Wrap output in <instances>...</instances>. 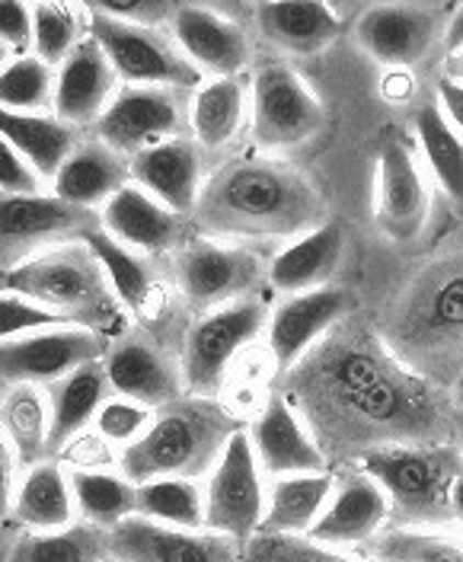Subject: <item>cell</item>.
Instances as JSON below:
<instances>
[{
  "label": "cell",
  "instance_id": "obj_33",
  "mask_svg": "<svg viewBox=\"0 0 463 562\" xmlns=\"http://www.w3.org/2000/svg\"><path fill=\"white\" fill-rule=\"evenodd\" d=\"M336 473H297L279 476L269 483L266 492V518L259 533H279V537H307L320 521L323 508L332 495Z\"/></svg>",
  "mask_w": 463,
  "mask_h": 562
},
{
  "label": "cell",
  "instance_id": "obj_11",
  "mask_svg": "<svg viewBox=\"0 0 463 562\" xmlns=\"http://www.w3.org/2000/svg\"><path fill=\"white\" fill-rule=\"evenodd\" d=\"M454 7L444 3H377L355 20L358 48L381 68H422L444 45V30Z\"/></svg>",
  "mask_w": 463,
  "mask_h": 562
},
{
  "label": "cell",
  "instance_id": "obj_3",
  "mask_svg": "<svg viewBox=\"0 0 463 562\" xmlns=\"http://www.w3.org/2000/svg\"><path fill=\"white\" fill-rule=\"evenodd\" d=\"M374 323L406 368L431 384H451L463 371V240L403 276Z\"/></svg>",
  "mask_w": 463,
  "mask_h": 562
},
{
  "label": "cell",
  "instance_id": "obj_21",
  "mask_svg": "<svg viewBox=\"0 0 463 562\" xmlns=\"http://www.w3.org/2000/svg\"><path fill=\"white\" fill-rule=\"evenodd\" d=\"M387 525H391L387 495L368 473L352 467V470L336 473L332 495L323 508L320 521L314 525L307 537L320 547H329V550L358 553Z\"/></svg>",
  "mask_w": 463,
  "mask_h": 562
},
{
  "label": "cell",
  "instance_id": "obj_26",
  "mask_svg": "<svg viewBox=\"0 0 463 562\" xmlns=\"http://www.w3.org/2000/svg\"><path fill=\"white\" fill-rule=\"evenodd\" d=\"M83 246L93 252V259L100 262L103 276H106L109 288L115 294V301L122 304V311L142 323L157 319L167 301V281L160 279L157 266L150 256H142L118 240H112L103 227H93Z\"/></svg>",
  "mask_w": 463,
  "mask_h": 562
},
{
  "label": "cell",
  "instance_id": "obj_10",
  "mask_svg": "<svg viewBox=\"0 0 463 562\" xmlns=\"http://www.w3.org/2000/svg\"><path fill=\"white\" fill-rule=\"evenodd\" d=\"M326 109L291 65H262L250 80V132L256 147L279 157L320 135Z\"/></svg>",
  "mask_w": 463,
  "mask_h": 562
},
{
  "label": "cell",
  "instance_id": "obj_52",
  "mask_svg": "<svg viewBox=\"0 0 463 562\" xmlns=\"http://www.w3.org/2000/svg\"><path fill=\"white\" fill-rule=\"evenodd\" d=\"M458 48H463V3L451 10V20H448V30H444V45H441V52L451 55V52H458Z\"/></svg>",
  "mask_w": 463,
  "mask_h": 562
},
{
  "label": "cell",
  "instance_id": "obj_44",
  "mask_svg": "<svg viewBox=\"0 0 463 562\" xmlns=\"http://www.w3.org/2000/svg\"><path fill=\"white\" fill-rule=\"evenodd\" d=\"M247 562H368L355 553L329 550L314 543L310 537H279V533H256L244 547Z\"/></svg>",
  "mask_w": 463,
  "mask_h": 562
},
{
  "label": "cell",
  "instance_id": "obj_47",
  "mask_svg": "<svg viewBox=\"0 0 463 562\" xmlns=\"http://www.w3.org/2000/svg\"><path fill=\"white\" fill-rule=\"evenodd\" d=\"M45 182L20 157V150L0 135V195H38Z\"/></svg>",
  "mask_w": 463,
  "mask_h": 562
},
{
  "label": "cell",
  "instance_id": "obj_28",
  "mask_svg": "<svg viewBox=\"0 0 463 562\" xmlns=\"http://www.w3.org/2000/svg\"><path fill=\"white\" fill-rule=\"evenodd\" d=\"M128 182H132V173L122 154H115L100 138H80L71 157L52 179V195L74 209L100 214L109 199L122 192Z\"/></svg>",
  "mask_w": 463,
  "mask_h": 562
},
{
  "label": "cell",
  "instance_id": "obj_42",
  "mask_svg": "<svg viewBox=\"0 0 463 562\" xmlns=\"http://www.w3.org/2000/svg\"><path fill=\"white\" fill-rule=\"evenodd\" d=\"M55 100V68L36 55L10 58L0 68V109L7 112H52Z\"/></svg>",
  "mask_w": 463,
  "mask_h": 562
},
{
  "label": "cell",
  "instance_id": "obj_36",
  "mask_svg": "<svg viewBox=\"0 0 463 562\" xmlns=\"http://www.w3.org/2000/svg\"><path fill=\"white\" fill-rule=\"evenodd\" d=\"M0 435L20 470L52 457V413L42 386H13L0 393Z\"/></svg>",
  "mask_w": 463,
  "mask_h": 562
},
{
  "label": "cell",
  "instance_id": "obj_29",
  "mask_svg": "<svg viewBox=\"0 0 463 562\" xmlns=\"http://www.w3.org/2000/svg\"><path fill=\"white\" fill-rule=\"evenodd\" d=\"M252 23L279 52L310 58L339 38L346 20L329 3H259L252 7Z\"/></svg>",
  "mask_w": 463,
  "mask_h": 562
},
{
  "label": "cell",
  "instance_id": "obj_57",
  "mask_svg": "<svg viewBox=\"0 0 463 562\" xmlns=\"http://www.w3.org/2000/svg\"><path fill=\"white\" fill-rule=\"evenodd\" d=\"M103 562H118V560H115V557H106V560H103Z\"/></svg>",
  "mask_w": 463,
  "mask_h": 562
},
{
  "label": "cell",
  "instance_id": "obj_4",
  "mask_svg": "<svg viewBox=\"0 0 463 562\" xmlns=\"http://www.w3.org/2000/svg\"><path fill=\"white\" fill-rule=\"evenodd\" d=\"M244 428V416L224 400L185 393L177 403L154 413L142 441L118 454V470L135 486L150 480L202 483L230 445V438Z\"/></svg>",
  "mask_w": 463,
  "mask_h": 562
},
{
  "label": "cell",
  "instance_id": "obj_46",
  "mask_svg": "<svg viewBox=\"0 0 463 562\" xmlns=\"http://www.w3.org/2000/svg\"><path fill=\"white\" fill-rule=\"evenodd\" d=\"M0 45L10 58L33 55V7L0 0Z\"/></svg>",
  "mask_w": 463,
  "mask_h": 562
},
{
  "label": "cell",
  "instance_id": "obj_24",
  "mask_svg": "<svg viewBox=\"0 0 463 562\" xmlns=\"http://www.w3.org/2000/svg\"><path fill=\"white\" fill-rule=\"evenodd\" d=\"M122 80L109 65L106 52L93 35H87L71 55L55 68L52 112L71 128H93L109 103L115 100Z\"/></svg>",
  "mask_w": 463,
  "mask_h": 562
},
{
  "label": "cell",
  "instance_id": "obj_9",
  "mask_svg": "<svg viewBox=\"0 0 463 562\" xmlns=\"http://www.w3.org/2000/svg\"><path fill=\"white\" fill-rule=\"evenodd\" d=\"M90 10V35L106 52L109 65L118 74L122 87H163L192 93L205 83V77L185 61L170 30L135 26L118 16H109L97 7Z\"/></svg>",
  "mask_w": 463,
  "mask_h": 562
},
{
  "label": "cell",
  "instance_id": "obj_20",
  "mask_svg": "<svg viewBox=\"0 0 463 562\" xmlns=\"http://www.w3.org/2000/svg\"><path fill=\"white\" fill-rule=\"evenodd\" d=\"M109 557L118 562H247L244 543L224 533L163 527L138 515L109 530Z\"/></svg>",
  "mask_w": 463,
  "mask_h": 562
},
{
  "label": "cell",
  "instance_id": "obj_38",
  "mask_svg": "<svg viewBox=\"0 0 463 562\" xmlns=\"http://www.w3.org/2000/svg\"><path fill=\"white\" fill-rule=\"evenodd\" d=\"M368 562H463L458 527H384L358 550Z\"/></svg>",
  "mask_w": 463,
  "mask_h": 562
},
{
  "label": "cell",
  "instance_id": "obj_23",
  "mask_svg": "<svg viewBox=\"0 0 463 562\" xmlns=\"http://www.w3.org/2000/svg\"><path fill=\"white\" fill-rule=\"evenodd\" d=\"M100 227L112 240L142 256H173L195 237L189 217H179L170 209H163L135 182H128L103 205Z\"/></svg>",
  "mask_w": 463,
  "mask_h": 562
},
{
  "label": "cell",
  "instance_id": "obj_31",
  "mask_svg": "<svg viewBox=\"0 0 463 562\" xmlns=\"http://www.w3.org/2000/svg\"><path fill=\"white\" fill-rule=\"evenodd\" d=\"M10 521L26 527V533L61 530V527H71L77 521L71 473L58 457H48L42 463L20 470Z\"/></svg>",
  "mask_w": 463,
  "mask_h": 562
},
{
  "label": "cell",
  "instance_id": "obj_15",
  "mask_svg": "<svg viewBox=\"0 0 463 562\" xmlns=\"http://www.w3.org/2000/svg\"><path fill=\"white\" fill-rule=\"evenodd\" d=\"M374 221L381 234L399 246L416 244L431 221V186L413 140L391 135L377 154Z\"/></svg>",
  "mask_w": 463,
  "mask_h": 562
},
{
  "label": "cell",
  "instance_id": "obj_48",
  "mask_svg": "<svg viewBox=\"0 0 463 562\" xmlns=\"http://www.w3.org/2000/svg\"><path fill=\"white\" fill-rule=\"evenodd\" d=\"M97 10H103L109 16H118L125 23H135V26L170 30L177 7L173 3H144V0H103V3H97Z\"/></svg>",
  "mask_w": 463,
  "mask_h": 562
},
{
  "label": "cell",
  "instance_id": "obj_53",
  "mask_svg": "<svg viewBox=\"0 0 463 562\" xmlns=\"http://www.w3.org/2000/svg\"><path fill=\"white\" fill-rule=\"evenodd\" d=\"M451 515H454V527L463 533V473L454 483V492H451Z\"/></svg>",
  "mask_w": 463,
  "mask_h": 562
},
{
  "label": "cell",
  "instance_id": "obj_17",
  "mask_svg": "<svg viewBox=\"0 0 463 562\" xmlns=\"http://www.w3.org/2000/svg\"><path fill=\"white\" fill-rule=\"evenodd\" d=\"M355 311L358 297L342 284H326L317 291L282 297L269 311V323L262 333L275 378L287 374L307 351Z\"/></svg>",
  "mask_w": 463,
  "mask_h": 562
},
{
  "label": "cell",
  "instance_id": "obj_12",
  "mask_svg": "<svg viewBox=\"0 0 463 562\" xmlns=\"http://www.w3.org/2000/svg\"><path fill=\"white\" fill-rule=\"evenodd\" d=\"M109 349L106 336L87 326H48L16 339L0 342V393L13 386H42L48 390L71 371L103 361Z\"/></svg>",
  "mask_w": 463,
  "mask_h": 562
},
{
  "label": "cell",
  "instance_id": "obj_54",
  "mask_svg": "<svg viewBox=\"0 0 463 562\" xmlns=\"http://www.w3.org/2000/svg\"><path fill=\"white\" fill-rule=\"evenodd\" d=\"M448 396H451V406L454 413H463V371L448 384Z\"/></svg>",
  "mask_w": 463,
  "mask_h": 562
},
{
  "label": "cell",
  "instance_id": "obj_18",
  "mask_svg": "<svg viewBox=\"0 0 463 562\" xmlns=\"http://www.w3.org/2000/svg\"><path fill=\"white\" fill-rule=\"evenodd\" d=\"M103 371L115 396L142 403L154 413L185 396L179 355L163 349L150 336L122 333L118 339H112L103 355Z\"/></svg>",
  "mask_w": 463,
  "mask_h": 562
},
{
  "label": "cell",
  "instance_id": "obj_56",
  "mask_svg": "<svg viewBox=\"0 0 463 562\" xmlns=\"http://www.w3.org/2000/svg\"><path fill=\"white\" fill-rule=\"evenodd\" d=\"M7 61H10V55H7V48H3V45H0V68H3V65H7Z\"/></svg>",
  "mask_w": 463,
  "mask_h": 562
},
{
  "label": "cell",
  "instance_id": "obj_5",
  "mask_svg": "<svg viewBox=\"0 0 463 562\" xmlns=\"http://www.w3.org/2000/svg\"><path fill=\"white\" fill-rule=\"evenodd\" d=\"M0 291L20 294L65 323L106 336L109 342L125 329L128 314L115 301L100 262L83 240L42 249L10 269H0Z\"/></svg>",
  "mask_w": 463,
  "mask_h": 562
},
{
  "label": "cell",
  "instance_id": "obj_2",
  "mask_svg": "<svg viewBox=\"0 0 463 562\" xmlns=\"http://www.w3.org/2000/svg\"><path fill=\"white\" fill-rule=\"evenodd\" d=\"M192 231L224 244L285 246L326 224L317 182L279 157H240L205 179Z\"/></svg>",
  "mask_w": 463,
  "mask_h": 562
},
{
  "label": "cell",
  "instance_id": "obj_14",
  "mask_svg": "<svg viewBox=\"0 0 463 562\" xmlns=\"http://www.w3.org/2000/svg\"><path fill=\"white\" fill-rule=\"evenodd\" d=\"M205 527L237 543H250L266 518V476L256 463L247 428L230 438L205 476Z\"/></svg>",
  "mask_w": 463,
  "mask_h": 562
},
{
  "label": "cell",
  "instance_id": "obj_45",
  "mask_svg": "<svg viewBox=\"0 0 463 562\" xmlns=\"http://www.w3.org/2000/svg\"><path fill=\"white\" fill-rule=\"evenodd\" d=\"M65 319L55 314H48L45 307H38L33 301L0 291V342L36 333V329H48V326H61Z\"/></svg>",
  "mask_w": 463,
  "mask_h": 562
},
{
  "label": "cell",
  "instance_id": "obj_8",
  "mask_svg": "<svg viewBox=\"0 0 463 562\" xmlns=\"http://www.w3.org/2000/svg\"><path fill=\"white\" fill-rule=\"evenodd\" d=\"M170 259L173 288L195 316L256 297L269 269V259L256 246L224 244L199 234Z\"/></svg>",
  "mask_w": 463,
  "mask_h": 562
},
{
  "label": "cell",
  "instance_id": "obj_7",
  "mask_svg": "<svg viewBox=\"0 0 463 562\" xmlns=\"http://www.w3.org/2000/svg\"><path fill=\"white\" fill-rule=\"evenodd\" d=\"M266 323H269V307L259 297H247L195 316L185 326L179 346L185 393L224 400V386L237 358L262 339Z\"/></svg>",
  "mask_w": 463,
  "mask_h": 562
},
{
  "label": "cell",
  "instance_id": "obj_37",
  "mask_svg": "<svg viewBox=\"0 0 463 562\" xmlns=\"http://www.w3.org/2000/svg\"><path fill=\"white\" fill-rule=\"evenodd\" d=\"M77 521L112 530L138 515V486L122 470H68Z\"/></svg>",
  "mask_w": 463,
  "mask_h": 562
},
{
  "label": "cell",
  "instance_id": "obj_39",
  "mask_svg": "<svg viewBox=\"0 0 463 562\" xmlns=\"http://www.w3.org/2000/svg\"><path fill=\"white\" fill-rule=\"evenodd\" d=\"M106 557L109 530L74 521L61 530H38L16 537L7 562H103Z\"/></svg>",
  "mask_w": 463,
  "mask_h": 562
},
{
  "label": "cell",
  "instance_id": "obj_16",
  "mask_svg": "<svg viewBox=\"0 0 463 562\" xmlns=\"http://www.w3.org/2000/svg\"><path fill=\"white\" fill-rule=\"evenodd\" d=\"M93 227H100L97 211L74 209L52 192L0 195V269L52 246L80 244Z\"/></svg>",
  "mask_w": 463,
  "mask_h": 562
},
{
  "label": "cell",
  "instance_id": "obj_19",
  "mask_svg": "<svg viewBox=\"0 0 463 562\" xmlns=\"http://www.w3.org/2000/svg\"><path fill=\"white\" fill-rule=\"evenodd\" d=\"M170 35L179 52L185 55V61L205 80L244 77V70L250 68V35L244 23L227 10L195 7V3L177 7L170 20Z\"/></svg>",
  "mask_w": 463,
  "mask_h": 562
},
{
  "label": "cell",
  "instance_id": "obj_27",
  "mask_svg": "<svg viewBox=\"0 0 463 562\" xmlns=\"http://www.w3.org/2000/svg\"><path fill=\"white\" fill-rule=\"evenodd\" d=\"M342 256H346V231L326 221L317 231L279 246L269 256L266 284L282 297L317 291V288L332 284L342 266Z\"/></svg>",
  "mask_w": 463,
  "mask_h": 562
},
{
  "label": "cell",
  "instance_id": "obj_40",
  "mask_svg": "<svg viewBox=\"0 0 463 562\" xmlns=\"http://www.w3.org/2000/svg\"><path fill=\"white\" fill-rule=\"evenodd\" d=\"M138 518L154 525L202 530L205 486L199 480H150L138 486Z\"/></svg>",
  "mask_w": 463,
  "mask_h": 562
},
{
  "label": "cell",
  "instance_id": "obj_49",
  "mask_svg": "<svg viewBox=\"0 0 463 562\" xmlns=\"http://www.w3.org/2000/svg\"><path fill=\"white\" fill-rule=\"evenodd\" d=\"M16 483H20V463L10 451V445L0 435V530L10 525L13 515V495H16Z\"/></svg>",
  "mask_w": 463,
  "mask_h": 562
},
{
  "label": "cell",
  "instance_id": "obj_25",
  "mask_svg": "<svg viewBox=\"0 0 463 562\" xmlns=\"http://www.w3.org/2000/svg\"><path fill=\"white\" fill-rule=\"evenodd\" d=\"M132 182L179 217H192L205 189V154L192 138L157 144L128 160Z\"/></svg>",
  "mask_w": 463,
  "mask_h": 562
},
{
  "label": "cell",
  "instance_id": "obj_1",
  "mask_svg": "<svg viewBox=\"0 0 463 562\" xmlns=\"http://www.w3.org/2000/svg\"><path fill=\"white\" fill-rule=\"evenodd\" d=\"M279 393L307 425L329 467L393 445L451 441L448 386L406 368L384 342L374 316H346L287 374Z\"/></svg>",
  "mask_w": 463,
  "mask_h": 562
},
{
  "label": "cell",
  "instance_id": "obj_41",
  "mask_svg": "<svg viewBox=\"0 0 463 562\" xmlns=\"http://www.w3.org/2000/svg\"><path fill=\"white\" fill-rule=\"evenodd\" d=\"M90 35V10L71 3L33 7V55L48 68H58Z\"/></svg>",
  "mask_w": 463,
  "mask_h": 562
},
{
  "label": "cell",
  "instance_id": "obj_55",
  "mask_svg": "<svg viewBox=\"0 0 463 562\" xmlns=\"http://www.w3.org/2000/svg\"><path fill=\"white\" fill-rule=\"evenodd\" d=\"M451 441H454V448H458L463 457V413H454V422H451Z\"/></svg>",
  "mask_w": 463,
  "mask_h": 562
},
{
  "label": "cell",
  "instance_id": "obj_22",
  "mask_svg": "<svg viewBox=\"0 0 463 562\" xmlns=\"http://www.w3.org/2000/svg\"><path fill=\"white\" fill-rule=\"evenodd\" d=\"M247 438H250L262 476L269 480L329 470L314 435L307 431V425L291 409V403L279 390L269 393L266 403L256 409L252 422H247Z\"/></svg>",
  "mask_w": 463,
  "mask_h": 562
},
{
  "label": "cell",
  "instance_id": "obj_50",
  "mask_svg": "<svg viewBox=\"0 0 463 562\" xmlns=\"http://www.w3.org/2000/svg\"><path fill=\"white\" fill-rule=\"evenodd\" d=\"M434 103L441 109V115L448 119V125L463 138V83L441 74L434 80Z\"/></svg>",
  "mask_w": 463,
  "mask_h": 562
},
{
  "label": "cell",
  "instance_id": "obj_13",
  "mask_svg": "<svg viewBox=\"0 0 463 562\" xmlns=\"http://www.w3.org/2000/svg\"><path fill=\"white\" fill-rule=\"evenodd\" d=\"M189 97L192 93L163 87H118L115 100L93 125V138L125 160L157 144L189 138Z\"/></svg>",
  "mask_w": 463,
  "mask_h": 562
},
{
  "label": "cell",
  "instance_id": "obj_34",
  "mask_svg": "<svg viewBox=\"0 0 463 562\" xmlns=\"http://www.w3.org/2000/svg\"><path fill=\"white\" fill-rule=\"evenodd\" d=\"M0 135L10 140L20 157L33 167L42 182H52L61 164L80 144L77 128L61 122L55 112H7L0 109Z\"/></svg>",
  "mask_w": 463,
  "mask_h": 562
},
{
  "label": "cell",
  "instance_id": "obj_51",
  "mask_svg": "<svg viewBox=\"0 0 463 562\" xmlns=\"http://www.w3.org/2000/svg\"><path fill=\"white\" fill-rule=\"evenodd\" d=\"M381 93L387 103H409L416 97V80L409 70H387L384 74V83H381Z\"/></svg>",
  "mask_w": 463,
  "mask_h": 562
},
{
  "label": "cell",
  "instance_id": "obj_30",
  "mask_svg": "<svg viewBox=\"0 0 463 562\" xmlns=\"http://www.w3.org/2000/svg\"><path fill=\"white\" fill-rule=\"evenodd\" d=\"M250 125V83L244 77L205 80L189 97V138L214 154L230 147Z\"/></svg>",
  "mask_w": 463,
  "mask_h": 562
},
{
  "label": "cell",
  "instance_id": "obj_43",
  "mask_svg": "<svg viewBox=\"0 0 463 562\" xmlns=\"http://www.w3.org/2000/svg\"><path fill=\"white\" fill-rule=\"evenodd\" d=\"M150 422H154V409H147L142 403H132V400L112 393L106 403L100 406V413H97L90 431L103 445H109L115 454H122V451H128L132 445L142 441L144 431L150 428Z\"/></svg>",
  "mask_w": 463,
  "mask_h": 562
},
{
  "label": "cell",
  "instance_id": "obj_6",
  "mask_svg": "<svg viewBox=\"0 0 463 562\" xmlns=\"http://www.w3.org/2000/svg\"><path fill=\"white\" fill-rule=\"evenodd\" d=\"M355 467L387 495V527H454L451 492L463 473V457L454 441L377 448Z\"/></svg>",
  "mask_w": 463,
  "mask_h": 562
},
{
  "label": "cell",
  "instance_id": "obj_35",
  "mask_svg": "<svg viewBox=\"0 0 463 562\" xmlns=\"http://www.w3.org/2000/svg\"><path fill=\"white\" fill-rule=\"evenodd\" d=\"M413 144L419 147V160L434 179L441 195L463 214V138L448 125L434 97H428L413 112Z\"/></svg>",
  "mask_w": 463,
  "mask_h": 562
},
{
  "label": "cell",
  "instance_id": "obj_32",
  "mask_svg": "<svg viewBox=\"0 0 463 562\" xmlns=\"http://www.w3.org/2000/svg\"><path fill=\"white\" fill-rule=\"evenodd\" d=\"M48 413H52V457H58L71 441L93 428L100 406L112 396L103 371V361L83 364L61 378L48 390Z\"/></svg>",
  "mask_w": 463,
  "mask_h": 562
}]
</instances>
